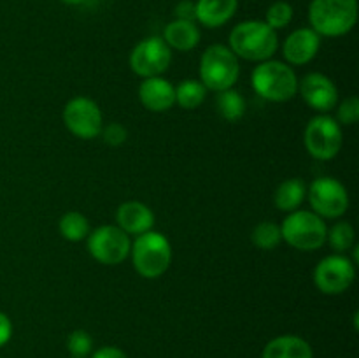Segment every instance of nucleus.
<instances>
[{
    "label": "nucleus",
    "mask_w": 359,
    "mask_h": 358,
    "mask_svg": "<svg viewBox=\"0 0 359 358\" xmlns=\"http://www.w3.org/2000/svg\"><path fill=\"white\" fill-rule=\"evenodd\" d=\"M328 227L312 211H293L280 227V235L284 241L300 251H314L326 242Z\"/></svg>",
    "instance_id": "6"
},
{
    "label": "nucleus",
    "mask_w": 359,
    "mask_h": 358,
    "mask_svg": "<svg viewBox=\"0 0 359 358\" xmlns=\"http://www.w3.org/2000/svg\"><path fill=\"white\" fill-rule=\"evenodd\" d=\"M72 358H74V357H72Z\"/></svg>",
    "instance_id": "34"
},
{
    "label": "nucleus",
    "mask_w": 359,
    "mask_h": 358,
    "mask_svg": "<svg viewBox=\"0 0 359 358\" xmlns=\"http://www.w3.org/2000/svg\"><path fill=\"white\" fill-rule=\"evenodd\" d=\"M237 7L238 0H198L195 2V16L207 28H217L233 18Z\"/></svg>",
    "instance_id": "17"
},
{
    "label": "nucleus",
    "mask_w": 359,
    "mask_h": 358,
    "mask_svg": "<svg viewBox=\"0 0 359 358\" xmlns=\"http://www.w3.org/2000/svg\"><path fill=\"white\" fill-rule=\"evenodd\" d=\"M175 16H177V20L195 21V2H191V0H182L177 6V9H175Z\"/></svg>",
    "instance_id": "30"
},
{
    "label": "nucleus",
    "mask_w": 359,
    "mask_h": 358,
    "mask_svg": "<svg viewBox=\"0 0 359 358\" xmlns=\"http://www.w3.org/2000/svg\"><path fill=\"white\" fill-rule=\"evenodd\" d=\"M102 135L109 146H121L128 139V130L121 123H109L105 128H102Z\"/></svg>",
    "instance_id": "29"
},
{
    "label": "nucleus",
    "mask_w": 359,
    "mask_h": 358,
    "mask_svg": "<svg viewBox=\"0 0 359 358\" xmlns=\"http://www.w3.org/2000/svg\"><path fill=\"white\" fill-rule=\"evenodd\" d=\"M252 242H255L256 248L259 249H273L276 246H279V242L283 241V235H280V227L276 225L273 221H262L255 227L251 235Z\"/></svg>",
    "instance_id": "24"
},
{
    "label": "nucleus",
    "mask_w": 359,
    "mask_h": 358,
    "mask_svg": "<svg viewBox=\"0 0 359 358\" xmlns=\"http://www.w3.org/2000/svg\"><path fill=\"white\" fill-rule=\"evenodd\" d=\"M91 358H128V357H126L125 351L119 350V347L104 346V347H98V350L91 354Z\"/></svg>",
    "instance_id": "32"
},
{
    "label": "nucleus",
    "mask_w": 359,
    "mask_h": 358,
    "mask_svg": "<svg viewBox=\"0 0 359 358\" xmlns=\"http://www.w3.org/2000/svg\"><path fill=\"white\" fill-rule=\"evenodd\" d=\"M116 221L118 227L128 235L146 234L153 228L154 214L146 204L137 202V200H128L121 204L116 211Z\"/></svg>",
    "instance_id": "16"
},
{
    "label": "nucleus",
    "mask_w": 359,
    "mask_h": 358,
    "mask_svg": "<svg viewBox=\"0 0 359 358\" xmlns=\"http://www.w3.org/2000/svg\"><path fill=\"white\" fill-rule=\"evenodd\" d=\"M340 125H354L359 119V98L349 97L340 104L339 112H337Z\"/></svg>",
    "instance_id": "28"
},
{
    "label": "nucleus",
    "mask_w": 359,
    "mask_h": 358,
    "mask_svg": "<svg viewBox=\"0 0 359 358\" xmlns=\"http://www.w3.org/2000/svg\"><path fill=\"white\" fill-rule=\"evenodd\" d=\"M262 358H314V351L302 337L279 336L266 344Z\"/></svg>",
    "instance_id": "19"
},
{
    "label": "nucleus",
    "mask_w": 359,
    "mask_h": 358,
    "mask_svg": "<svg viewBox=\"0 0 359 358\" xmlns=\"http://www.w3.org/2000/svg\"><path fill=\"white\" fill-rule=\"evenodd\" d=\"M298 91L309 107L319 112H328L339 100V90L328 76L321 72H311L298 83Z\"/></svg>",
    "instance_id": "13"
},
{
    "label": "nucleus",
    "mask_w": 359,
    "mask_h": 358,
    "mask_svg": "<svg viewBox=\"0 0 359 358\" xmlns=\"http://www.w3.org/2000/svg\"><path fill=\"white\" fill-rule=\"evenodd\" d=\"M88 251L104 265H118L130 255L132 241L118 225H102L88 235Z\"/></svg>",
    "instance_id": "8"
},
{
    "label": "nucleus",
    "mask_w": 359,
    "mask_h": 358,
    "mask_svg": "<svg viewBox=\"0 0 359 358\" xmlns=\"http://www.w3.org/2000/svg\"><path fill=\"white\" fill-rule=\"evenodd\" d=\"M63 123L70 133L84 140L98 137L104 128L100 107L88 97H76L69 100L63 109Z\"/></svg>",
    "instance_id": "11"
},
{
    "label": "nucleus",
    "mask_w": 359,
    "mask_h": 358,
    "mask_svg": "<svg viewBox=\"0 0 359 358\" xmlns=\"http://www.w3.org/2000/svg\"><path fill=\"white\" fill-rule=\"evenodd\" d=\"M200 28L196 27L195 21L174 20L165 27L163 41L170 49L177 51H191L200 42Z\"/></svg>",
    "instance_id": "18"
},
{
    "label": "nucleus",
    "mask_w": 359,
    "mask_h": 358,
    "mask_svg": "<svg viewBox=\"0 0 359 358\" xmlns=\"http://www.w3.org/2000/svg\"><path fill=\"white\" fill-rule=\"evenodd\" d=\"M356 267L353 260L342 253L330 255L318 263L314 270V283L325 295H340L353 284Z\"/></svg>",
    "instance_id": "12"
},
{
    "label": "nucleus",
    "mask_w": 359,
    "mask_h": 358,
    "mask_svg": "<svg viewBox=\"0 0 359 358\" xmlns=\"http://www.w3.org/2000/svg\"><path fill=\"white\" fill-rule=\"evenodd\" d=\"M62 2H65V4H70V6H77V4L84 2V0H62Z\"/></svg>",
    "instance_id": "33"
},
{
    "label": "nucleus",
    "mask_w": 359,
    "mask_h": 358,
    "mask_svg": "<svg viewBox=\"0 0 359 358\" xmlns=\"http://www.w3.org/2000/svg\"><path fill=\"white\" fill-rule=\"evenodd\" d=\"M13 337V323L6 312L0 311V347L6 346Z\"/></svg>",
    "instance_id": "31"
},
{
    "label": "nucleus",
    "mask_w": 359,
    "mask_h": 358,
    "mask_svg": "<svg viewBox=\"0 0 359 358\" xmlns=\"http://www.w3.org/2000/svg\"><path fill=\"white\" fill-rule=\"evenodd\" d=\"M172 62V49L163 37H147L140 41L130 53V69L137 76L156 77L168 69Z\"/></svg>",
    "instance_id": "10"
},
{
    "label": "nucleus",
    "mask_w": 359,
    "mask_h": 358,
    "mask_svg": "<svg viewBox=\"0 0 359 358\" xmlns=\"http://www.w3.org/2000/svg\"><path fill=\"white\" fill-rule=\"evenodd\" d=\"M207 95V88L200 81L184 79L175 88V102L182 109H196L203 104Z\"/></svg>",
    "instance_id": "22"
},
{
    "label": "nucleus",
    "mask_w": 359,
    "mask_h": 358,
    "mask_svg": "<svg viewBox=\"0 0 359 358\" xmlns=\"http://www.w3.org/2000/svg\"><path fill=\"white\" fill-rule=\"evenodd\" d=\"M58 228L62 237L70 242L84 241L91 232L88 218L84 216V214L77 213V211H70V213L63 214V216L60 218Z\"/></svg>",
    "instance_id": "21"
},
{
    "label": "nucleus",
    "mask_w": 359,
    "mask_h": 358,
    "mask_svg": "<svg viewBox=\"0 0 359 358\" xmlns=\"http://www.w3.org/2000/svg\"><path fill=\"white\" fill-rule=\"evenodd\" d=\"M256 93L270 102L291 100L298 93V77L290 65L277 60H265L251 74Z\"/></svg>",
    "instance_id": "3"
},
{
    "label": "nucleus",
    "mask_w": 359,
    "mask_h": 358,
    "mask_svg": "<svg viewBox=\"0 0 359 358\" xmlns=\"http://www.w3.org/2000/svg\"><path fill=\"white\" fill-rule=\"evenodd\" d=\"M305 147L316 160H332L342 147V126L332 116H314L305 126Z\"/></svg>",
    "instance_id": "7"
},
{
    "label": "nucleus",
    "mask_w": 359,
    "mask_h": 358,
    "mask_svg": "<svg viewBox=\"0 0 359 358\" xmlns=\"http://www.w3.org/2000/svg\"><path fill=\"white\" fill-rule=\"evenodd\" d=\"M139 98L146 109L153 112H165L174 107L175 86L163 77H147L139 86Z\"/></svg>",
    "instance_id": "15"
},
{
    "label": "nucleus",
    "mask_w": 359,
    "mask_h": 358,
    "mask_svg": "<svg viewBox=\"0 0 359 358\" xmlns=\"http://www.w3.org/2000/svg\"><path fill=\"white\" fill-rule=\"evenodd\" d=\"M266 20L265 23L269 25L273 30H279V28L287 27L293 20V7L290 6L284 0H279V2H273L272 6L266 9Z\"/></svg>",
    "instance_id": "26"
},
{
    "label": "nucleus",
    "mask_w": 359,
    "mask_h": 358,
    "mask_svg": "<svg viewBox=\"0 0 359 358\" xmlns=\"http://www.w3.org/2000/svg\"><path fill=\"white\" fill-rule=\"evenodd\" d=\"M305 197H307V185L300 178L286 179L280 183L276 192V206L280 211L293 213V211H298Z\"/></svg>",
    "instance_id": "20"
},
{
    "label": "nucleus",
    "mask_w": 359,
    "mask_h": 358,
    "mask_svg": "<svg viewBox=\"0 0 359 358\" xmlns=\"http://www.w3.org/2000/svg\"><path fill=\"white\" fill-rule=\"evenodd\" d=\"M307 195L314 213L321 218H340L349 209V193L339 179H314Z\"/></svg>",
    "instance_id": "9"
},
{
    "label": "nucleus",
    "mask_w": 359,
    "mask_h": 358,
    "mask_svg": "<svg viewBox=\"0 0 359 358\" xmlns=\"http://www.w3.org/2000/svg\"><path fill=\"white\" fill-rule=\"evenodd\" d=\"M354 239H356L354 228L353 225L347 223V221H339V223L333 225L328 230V234H326V241L330 242V246H332L337 253L349 251L354 246Z\"/></svg>",
    "instance_id": "25"
},
{
    "label": "nucleus",
    "mask_w": 359,
    "mask_h": 358,
    "mask_svg": "<svg viewBox=\"0 0 359 358\" xmlns=\"http://www.w3.org/2000/svg\"><path fill=\"white\" fill-rule=\"evenodd\" d=\"M277 46H279L277 32L265 21H242L230 34L231 51L235 53V56H241L249 62L270 60L277 51Z\"/></svg>",
    "instance_id": "1"
},
{
    "label": "nucleus",
    "mask_w": 359,
    "mask_h": 358,
    "mask_svg": "<svg viewBox=\"0 0 359 358\" xmlns=\"http://www.w3.org/2000/svg\"><path fill=\"white\" fill-rule=\"evenodd\" d=\"M241 65L238 56L228 46L212 44L200 58V83L212 91H224L237 83Z\"/></svg>",
    "instance_id": "5"
},
{
    "label": "nucleus",
    "mask_w": 359,
    "mask_h": 358,
    "mask_svg": "<svg viewBox=\"0 0 359 358\" xmlns=\"http://www.w3.org/2000/svg\"><path fill=\"white\" fill-rule=\"evenodd\" d=\"M309 21L318 35L340 37L349 34L358 21V0H312Z\"/></svg>",
    "instance_id": "2"
},
{
    "label": "nucleus",
    "mask_w": 359,
    "mask_h": 358,
    "mask_svg": "<svg viewBox=\"0 0 359 358\" xmlns=\"http://www.w3.org/2000/svg\"><path fill=\"white\" fill-rule=\"evenodd\" d=\"M217 111L228 121H238L245 114V98L237 90H224L217 95Z\"/></svg>",
    "instance_id": "23"
},
{
    "label": "nucleus",
    "mask_w": 359,
    "mask_h": 358,
    "mask_svg": "<svg viewBox=\"0 0 359 358\" xmlns=\"http://www.w3.org/2000/svg\"><path fill=\"white\" fill-rule=\"evenodd\" d=\"M130 253L135 270L147 279H156L167 272L172 262L170 242L160 232L149 230L137 235Z\"/></svg>",
    "instance_id": "4"
},
{
    "label": "nucleus",
    "mask_w": 359,
    "mask_h": 358,
    "mask_svg": "<svg viewBox=\"0 0 359 358\" xmlns=\"http://www.w3.org/2000/svg\"><path fill=\"white\" fill-rule=\"evenodd\" d=\"M91 347H93V339L86 330H74L67 337V350L74 358H84L91 353Z\"/></svg>",
    "instance_id": "27"
},
{
    "label": "nucleus",
    "mask_w": 359,
    "mask_h": 358,
    "mask_svg": "<svg viewBox=\"0 0 359 358\" xmlns=\"http://www.w3.org/2000/svg\"><path fill=\"white\" fill-rule=\"evenodd\" d=\"M319 48H321V35L316 34L312 28H298L293 34L287 35L283 46V53L284 58L291 65H305L314 60Z\"/></svg>",
    "instance_id": "14"
}]
</instances>
